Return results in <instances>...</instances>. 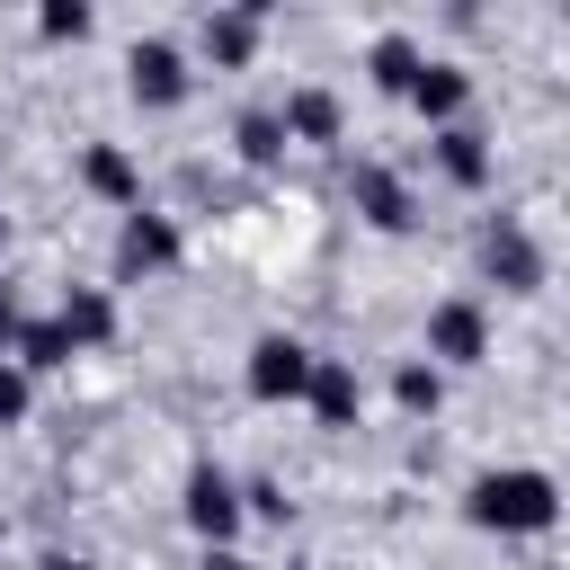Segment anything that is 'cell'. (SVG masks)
Wrapping results in <instances>:
<instances>
[{
	"label": "cell",
	"instance_id": "e0dca14e",
	"mask_svg": "<svg viewBox=\"0 0 570 570\" xmlns=\"http://www.w3.org/2000/svg\"><path fill=\"white\" fill-rule=\"evenodd\" d=\"M240 160H249V169H276V160H285V125H276V107H249V116H240Z\"/></svg>",
	"mask_w": 570,
	"mask_h": 570
},
{
	"label": "cell",
	"instance_id": "277c9868",
	"mask_svg": "<svg viewBox=\"0 0 570 570\" xmlns=\"http://www.w3.org/2000/svg\"><path fill=\"white\" fill-rule=\"evenodd\" d=\"M178 508H187V525H196L205 543H232V534H240V517H249L223 463H196V472H187V499H178Z\"/></svg>",
	"mask_w": 570,
	"mask_h": 570
},
{
	"label": "cell",
	"instance_id": "603a6c76",
	"mask_svg": "<svg viewBox=\"0 0 570 570\" xmlns=\"http://www.w3.org/2000/svg\"><path fill=\"white\" fill-rule=\"evenodd\" d=\"M36 570H89V561H80V552H45Z\"/></svg>",
	"mask_w": 570,
	"mask_h": 570
},
{
	"label": "cell",
	"instance_id": "30bf717a",
	"mask_svg": "<svg viewBox=\"0 0 570 570\" xmlns=\"http://www.w3.org/2000/svg\"><path fill=\"white\" fill-rule=\"evenodd\" d=\"M53 330L71 338V356H80V347H107V338H116V294H107V285H71L62 312H53Z\"/></svg>",
	"mask_w": 570,
	"mask_h": 570
},
{
	"label": "cell",
	"instance_id": "8992f818",
	"mask_svg": "<svg viewBox=\"0 0 570 570\" xmlns=\"http://www.w3.org/2000/svg\"><path fill=\"white\" fill-rule=\"evenodd\" d=\"M428 356H436V365H481V356H490V321H481V303H463V294L436 303V312H428Z\"/></svg>",
	"mask_w": 570,
	"mask_h": 570
},
{
	"label": "cell",
	"instance_id": "9a60e30c",
	"mask_svg": "<svg viewBox=\"0 0 570 570\" xmlns=\"http://www.w3.org/2000/svg\"><path fill=\"white\" fill-rule=\"evenodd\" d=\"M436 169H445L454 187H490V142H481L472 125H445V134H436Z\"/></svg>",
	"mask_w": 570,
	"mask_h": 570
},
{
	"label": "cell",
	"instance_id": "3957f363",
	"mask_svg": "<svg viewBox=\"0 0 570 570\" xmlns=\"http://www.w3.org/2000/svg\"><path fill=\"white\" fill-rule=\"evenodd\" d=\"M178 223L169 214H151V205H134L125 214V232H116V276H169L178 267Z\"/></svg>",
	"mask_w": 570,
	"mask_h": 570
},
{
	"label": "cell",
	"instance_id": "44dd1931",
	"mask_svg": "<svg viewBox=\"0 0 570 570\" xmlns=\"http://www.w3.org/2000/svg\"><path fill=\"white\" fill-rule=\"evenodd\" d=\"M18 330H27V312H18V303H9V294H0V356H9V347H18Z\"/></svg>",
	"mask_w": 570,
	"mask_h": 570
},
{
	"label": "cell",
	"instance_id": "ffe728a7",
	"mask_svg": "<svg viewBox=\"0 0 570 570\" xmlns=\"http://www.w3.org/2000/svg\"><path fill=\"white\" fill-rule=\"evenodd\" d=\"M27 401H36V392H27V374L0 356V428H18V419H27Z\"/></svg>",
	"mask_w": 570,
	"mask_h": 570
},
{
	"label": "cell",
	"instance_id": "9c48e42d",
	"mask_svg": "<svg viewBox=\"0 0 570 570\" xmlns=\"http://www.w3.org/2000/svg\"><path fill=\"white\" fill-rule=\"evenodd\" d=\"M303 401H312V419H321V428H356V410H365V383H356V365H338V356H312V383H303Z\"/></svg>",
	"mask_w": 570,
	"mask_h": 570
},
{
	"label": "cell",
	"instance_id": "2e32d148",
	"mask_svg": "<svg viewBox=\"0 0 570 570\" xmlns=\"http://www.w3.org/2000/svg\"><path fill=\"white\" fill-rule=\"evenodd\" d=\"M419 45L410 36H374V53H365V71H374V89H392V98H410V80H419Z\"/></svg>",
	"mask_w": 570,
	"mask_h": 570
},
{
	"label": "cell",
	"instance_id": "4fadbf2b",
	"mask_svg": "<svg viewBox=\"0 0 570 570\" xmlns=\"http://www.w3.org/2000/svg\"><path fill=\"white\" fill-rule=\"evenodd\" d=\"M410 98H419V116H436V125H463V98H472V71H454V62H419V80H410Z\"/></svg>",
	"mask_w": 570,
	"mask_h": 570
},
{
	"label": "cell",
	"instance_id": "7c38bea8",
	"mask_svg": "<svg viewBox=\"0 0 570 570\" xmlns=\"http://www.w3.org/2000/svg\"><path fill=\"white\" fill-rule=\"evenodd\" d=\"M258 27H267V9H214V18H205V53H214L223 71H240V62L258 53Z\"/></svg>",
	"mask_w": 570,
	"mask_h": 570
},
{
	"label": "cell",
	"instance_id": "5bb4252c",
	"mask_svg": "<svg viewBox=\"0 0 570 570\" xmlns=\"http://www.w3.org/2000/svg\"><path fill=\"white\" fill-rule=\"evenodd\" d=\"M276 125H285V142H338V98L330 89H294L276 107Z\"/></svg>",
	"mask_w": 570,
	"mask_h": 570
},
{
	"label": "cell",
	"instance_id": "ba28073f",
	"mask_svg": "<svg viewBox=\"0 0 570 570\" xmlns=\"http://www.w3.org/2000/svg\"><path fill=\"white\" fill-rule=\"evenodd\" d=\"M481 258H490L499 294H534V285H543V249H534V232H525V223H490Z\"/></svg>",
	"mask_w": 570,
	"mask_h": 570
},
{
	"label": "cell",
	"instance_id": "cb8c5ba5",
	"mask_svg": "<svg viewBox=\"0 0 570 570\" xmlns=\"http://www.w3.org/2000/svg\"><path fill=\"white\" fill-rule=\"evenodd\" d=\"M0 543H9V517H0Z\"/></svg>",
	"mask_w": 570,
	"mask_h": 570
},
{
	"label": "cell",
	"instance_id": "6da1fadb",
	"mask_svg": "<svg viewBox=\"0 0 570 570\" xmlns=\"http://www.w3.org/2000/svg\"><path fill=\"white\" fill-rule=\"evenodd\" d=\"M463 517H472L481 534H543V525L561 517V490H552V472L508 463V472H481V481L463 490Z\"/></svg>",
	"mask_w": 570,
	"mask_h": 570
},
{
	"label": "cell",
	"instance_id": "7a4b0ae2",
	"mask_svg": "<svg viewBox=\"0 0 570 570\" xmlns=\"http://www.w3.org/2000/svg\"><path fill=\"white\" fill-rule=\"evenodd\" d=\"M240 383H249V401H303V383H312V347H303L294 330H267V338H249Z\"/></svg>",
	"mask_w": 570,
	"mask_h": 570
},
{
	"label": "cell",
	"instance_id": "d6986e66",
	"mask_svg": "<svg viewBox=\"0 0 570 570\" xmlns=\"http://www.w3.org/2000/svg\"><path fill=\"white\" fill-rule=\"evenodd\" d=\"M392 392H401V410H436V401H445V374H436V365H401Z\"/></svg>",
	"mask_w": 570,
	"mask_h": 570
},
{
	"label": "cell",
	"instance_id": "ac0fdd59",
	"mask_svg": "<svg viewBox=\"0 0 570 570\" xmlns=\"http://www.w3.org/2000/svg\"><path fill=\"white\" fill-rule=\"evenodd\" d=\"M36 36H45V45H80V36H89V0H45V9H36Z\"/></svg>",
	"mask_w": 570,
	"mask_h": 570
},
{
	"label": "cell",
	"instance_id": "7402d4cb",
	"mask_svg": "<svg viewBox=\"0 0 570 570\" xmlns=\"http://www.w3.org/2000/svg\"><path fill=\"white\" fill-rule=\"evenodd\" d=\"M205 570H249V561H240L232 543H205Z\"/></svg>",
	"mask_w": 570,
	"mask_h": 570
},
{
	"label": "cell",
	"instance_id": "52a82bcc",
	"mask_svg": "<svg viewBox=\"0 0 570 570\" xmlns=\"http://www.w3.org/2000/svg\"><path fill=\"white\" fill-rule=\"evenodd\" d=\"M347 196H356V214H365L374 232H410V223H419L401 169H383V160H356V169H347Z\"/></svg>",
	"mask_w": 570,
	"mask_h": 570
},
{
	"label": "cell",
	"instance_id": "8fae6325",
	"mask_svg": "<svg viewBox=\"0 0 570 570\" xmlns=\"http://www.w3.org/2000/svg\"><path fill=\"white\" fill-rule=\"evenodd\" d=\"M80 178H89L107 205H125V214L142 205V169H134V151H125V142H89V151H80Z\"/></svg>",
	"mask_w": 570,
	"mask_h": 570
},
{
	"label": "cell",
	"instance_id": "5b68a950",
	"mask_svg": "<svg viewBox=\"0 0 570 570\" xmlns=\"http://www.w3.org/2000/svg\"><path fill=\"white\" fill-rule=\"evenodd\" d=\"M125 89H134L142 107H178V98H187V53H178L169 36H142V45L125 53Z\"/></svg>",
	"mask_w": 570,
	"mask_h": 570
}]
</instances>
